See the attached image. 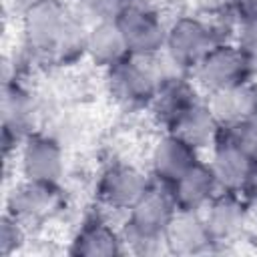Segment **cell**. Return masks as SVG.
<instances>
[{"instance_id":"obj_1","label":"cell","mask_w":257,"mask_h":257,"mask_svg":"<svg viewBox=\"0 0 257 257\" xmlns=\"http://www.w3.org/2000/svg\"><path fill=\"white\" fill-rule=\"evenodd\" d=\"M88 26L70 0H50L18 16L20 52L32 66L66 70L86 62Z\"/></svg>"},{"instance_id":"obj_2","label":"cell","mask_w":257,"mask_h":257,"mask_svg":"<svg viewBox=\"0 0 257 257\" xmlns=\"http://www.w3.org/2000/svg\"><path fill=\"white\" fill-rule=\"evenodd\" d=\"M175 215L177 205L169 187L153 181L118 221L126 255L149 257L167 253L165 235Z\"/></svg>"},{"instance_id":"obj_3","label":"cell","mask_w":257,"mask_h":257,"mask_svg":"<svg viewBox=\"0 0 257 257\" xmlns=\"http://www.w3.org/2000/svg\"><path fill=\"white\" fill-rule=\"evenodd\" d=\"M171 70L177 68L163 54L157 58H139L128 54L124 60L102 72L104 94L110 104L124 114H147L161 78Z\"/></svg>"},{"instance_id":"obj_4","label":"cell","mask_w":257,"mask_h":257,"mask_svg":"<svg viewBox=\"0 0 257 257\" xmlns=\"http://www.w3.org/2000/svg\"><path fill=\"white\" fill-rule=\"evenodd\" d=\"M211 20L203 12H177L169 18L163 56L185 74H193L199 62L219 44Z\"/></svg>"},{"instance_id":"obj_5","label":"cell","mask_w":257,"mask_h":257,"mask_svg":"<svg viewBox=\"0 0 257 257\" xmlns=\"http://www.w3.org/2000/svg\"><path fill=\"white\" fill-rule=\"evenodd\" d=\"M44 106L38 98V94L22 80L12 78L2 82V106H0V118H2V153L6 161H12L20 143L42 128L44 122Z\"/></svg>"},{"instance_id":"obj_6","label":"cell","mask_w":257,"mask_h":257,"mask_svg":"<svg viewBox=\"0 0 257 257\" xmlns=\"http://www.w3.org/2000/svg\"><path fill=\"white\" fill-rule=\"evenodd\" d=\"M151 183L153 177L147 167L128 159H110L96 173L92 187L94 205L112 217H122Z\"/></svg>"},{"instance_id":"obj_7","label":"cell","mask_w":257,"mask_h":257,"mask_svg":"<svg viewBox=\"0 0 257 257\" xmlns=\"http://www.w3.org/2000/svg\"><path fill=\"white\" fill-rule=\"evenodd\" d=\"M66 209L62 185H48L20 179L14 181L4 195V213L36 233L54 223Z\"/></svg>"},{"instance_id":"obj_8","label":"cell","mask_w":257,"mask_h":257,"mask_svg":"<svg viewBox=\"0 0 257 257\" xmlns=\"http://www.w3.org/2000/svg\"><path fill=\"white\" fill-rule=\"evenodd\" d=\"M14 169L20 179L62 185L68 171V147L40 128L20 143L14 155Z\"/></svg>"},{"instance_id":"obj_9","label":"cell","mask_w":257,"mask_h":257,"mask_svg":"<svg viewBox=\"0 0 257 257\" xmlns=\"http://www.w3.org/2000/svg\"><path fill=\"white\" fill-rule=\"evenodd\" d=\"M191 76L205 96L257 78L251 60L233 40L215 44Z\"/></svg>"},{"instance_id":"obj_10","label":"cell","mask_w":257,"mask_h":257,"mask_svg":"<svg viewBox=\"0 0 257 257\" xmlns=\"http://www.w3.org/2000/svg\"><path fill=\"white\" fill-rule=\"evenodd\" d=\"M203 217L217 245V251L221 247L243 241L251 233V225L255 221V213L243 195L235 189H221L203 209Z\"/></svg>"},{"instance_id":"obj_11","label":"cell","mask_w":257,"mask_h":257,"mask_svg":"<svg viewBox=\"0 0 257 257\" xmlns=\"http://www.w3.org/2000/svg\"><path fill=\"white\" fill-rule=\"evenodd\" d=\"M116 24L126 40V48L131 56L157 58L165 52L167 24H169L167 14L131 2L116 18Z\"/></svg>"},{"instance_id":"obj_12","label":"cell","mask_w":257,"mask_h":257,"mask_svg":"<svg viewBox=\"0 0 257 257\" xmlns=\"http://www.w3.org/2000/svg\"><path fill=\"white\" fill-rule=\"evenodd\" d=\"M68 255L74 257H118L126 255V247L120 233V223L112 221V215L96 207L86 213L74 227L68 247Z\"/></svg>"},{"instance_id":"obj_13","label":"cell","mask_w":257,"mask_h":257,"mask_svg":"<svg viewBox=\"0 0 257 257\" xmlns=\"http://www.w3.org/2000/svg\"><path fill=\"white\" fill-rule=\"evenodd\" d=\"M203 98L205 94L191 74L171 70L161 78L147 114L159 131H171L179 122V118Z\"/></svg>"},{"instance_id":"obj_14","label":"cell","mask_w":257,"mask_h":257,"mask_svg":"<svg viewBox=\"0 0 257 257\" xmlns=\"http://www.w3.org/2000/svg\"><path fill=\"white\" fill-rule=\"evenodd\" d=\"M201 159L203 153H199L183 137L173 131H161L151 143L147 155V171L153 181L169 187Z\"/></svg>"},{"instance_id":"obj_15","label":"cell","mask_w":257,"mask_h":257,"mask_svg":"<svg viewBox=\"0 0 257 257\" xmlns=\"http://www.w3.org/2000/svg\"><path fill=\"white\" fill-rule=\"evenodd\" d=\"M165 247L169 255H205L217 251L203 213L195 211H177L167 229Z\"/></svg>"},{"instance_id":"obj_16","label":"cell","mask_w":257,"mask_h":257,"mask_svg":"<svg viewBox=\"0 0 257 257\" xmlns=\"http://www.w3.org/2000/svg\"><path fill=\"white\" fill-rule=\"evenodd\" d=\"M177 211H195L203 213V209L213 201V197L221 191V185L203 157L195 163L187 173H183L173 185H169Z\"/></svg>"},{"instance_id":"obj_17","label":"cell","mask_w":257,"mask_h":257,"mask_svg":"<svg viewBox=\"0 0 257 257\" xmlns=\"http://www.w3.org/2000/svg\"><path fill=\"white\" fill-rule=\"evenodd\" d=\"M207 163L211 165L221 189L239 191L255 159L225 128H221L217 141L207 151Z\"/></svg>"},{"instance_id":"obj_18","label":"cell","mask_w":257,"mask_h":257,"mask_svg":"<svg viewBox=\"0 0 257 257\" xmlns=\"http://www.w3.org/2000/svg\"><path fill=\"white\" fill-rule=\"evenodd\" d=\"M221 126H233L257 114V80L205 96Z\"/></svg>"},{"instance_id":"obj_19","label":"cell","mask_w":257,"mask_h":257,"mask_svg":"<svg viewBox=\"0 0 257 257\" xmlns=\"http://www.w3.org/2000/svg\"><path fill=\"white\" fill-rule=\"evenodd\" d=\"M128 56L126 40L116 24V20L110 22H98L88 26L86 36V62L100 72L108 70L110 66L118 64Z\"/></svg>"},{"instance_id":"obj_20","label":"cell","mask_w":257,"mask_h":257,"mask_svg":"<svg viewBox=\"0 0 257 257\" xmlns=\"http://www.w3.org/2000/svg\"><path fill=\"white\" fill-rule=\"evenodd\" d=\"M221 122L217 120L215 112L211 110L207 98L199 100L195 106H191L181 118L179 122L171 128L173 133H177L179 137H183L189 145H193L199 153L207 155V151L213 147V143L217 141L219 133H221Z\"/></svg>"},{"instance_id":"obj_21","label":"cell","mask_w":257,"mask_h":257,"mask_svg":"<svg viewBox=\"0 0 257 257\" xmlns=\"http://www.w3.org/2000/svg\"><path fill=\"white\" fill-rule=\"evenodd\" d=\"M133 0H70L74 12L86 26L116 20Z\"/></svg>"},{"instance_id":"obj_22","label":"cell","mask_w":257,"mask_h":257,"mask_svg":"<svg viewBox=\"0 0 257 257\" xmlns=\"http://www.w3.org/2000/svg\"><path fill=\"white\" fill-rule=\"evenodd\" d=\"M30 235L32 233L22 223H18L8 213H2L0 217V257H12L20 253L26 247Z\"/></svg>"},{"instance_id":"obj_23","label":"cell","mask_w":257,"mask_h":257,"mask_svg":"<svg viewBox=\"0 0 257 257\" xmlns=\"http://www.w3.org/2000/svg\"><path fill=\"white\" fill-rule=\"evenodd\" d=\"M233 42L247 54V58L251 60L255 68V76H257V10L245 12L239 16Z\"/></svg>"},{"instance_id":"obj_24","label":"cell","mask_w":257,"mask_h":257,"mask_svg":"<svg viewBox=\"0 0 257 257\" xmlns=\"http://www.w3.org/2000/svg\"><path fill=\"white\" fill-rule=\"evenodd\" d=\"M239 193L243 195V199L247 201V205L251 207V211L255 213V219H257V161L253 163V167L249 169L245 181L241 183Z\"/></svg>"},{"instance_id":"obj_25","label":"cell","mask_w":257,"mask_h":257,"mask_svg":"<svg viewBox=\"0 0 257 257\" xmlns=\"http://www.w3.org/2000/svg\"><path fill=\"white\" fill-rule=\"evenodd\" d=\"M44 2H50V0H6V6L14 12V16L18 18V16H22L24 12H28V10H32L34 6H40V4H44Z\"/></svg>"},{"instance_id":"obj_26","label":"cell","mask_w":257,"mask_h":257,"mask_svg":"<svg viewBox=\"0 0 257 257\" xmlns=\"http://www.w3.org/2000/svg\"><path fill=\"white\" fill-rule=\"evenodd\" d=\"M133 2H137V4H141L145 8H151V10H157V12L167 14V10L173 8L177 0H133Z\"/></svg>"}]
</instances>
